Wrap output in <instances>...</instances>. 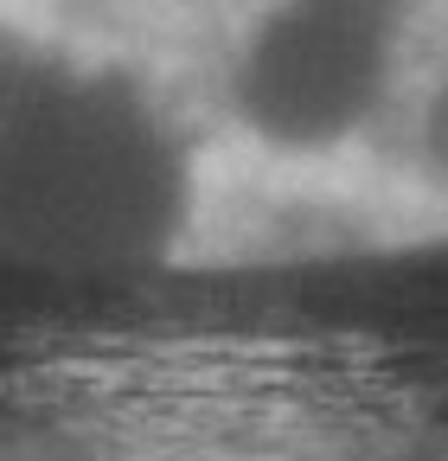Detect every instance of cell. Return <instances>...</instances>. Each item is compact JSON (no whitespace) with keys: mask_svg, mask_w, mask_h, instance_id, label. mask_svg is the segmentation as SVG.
I'll list each match as a JSON object with an SVG mask.
<instances>
[{"mask_svg":"<svg viewBox=\"0 0 448 461\" xmlns=\"http://www.w3.org/2000/svg\"><path fill=\"white\" fill-rule=\"evenodd\" d=\"M193 154L116 71H0V263L58 282L148 276L193 230Z\"/></svg>","mask_w":448,"mask_h":461,"instance_id":"cell-1","label":"cell"},{"mask_svg":"<svg viewBox=\"0 0 448 461\" xmlns=\"http://www.w3.org/2000/svg\"><path fill=\"white\" fill-rule=\"evenodd\" d=\"M398 51V0H269L231 51V109L282 154L346 148L384 109Z\"/></svg>","mask_w":448,"mask_h":461,"instance_id":"cell-2","label":"cell"}]
</instances>
